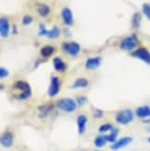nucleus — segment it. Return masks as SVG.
<instances>
[{
    "label": "nucleus",
    "instance_id": "nucleus-15",
    "mask_svg": "<svg viewBox=\"0 0 150 151\" xmlns=\"http://www.w3.org/2000/svg\"><path fill=\"white\" fill-rule=\"evenodd\" d=\"M53 66L57 71H63L66 69V64H65V62L58 57H56L53 58Z\"/></svg>",
    "mask_w": 150,
    "mask_h": 151
},
{
    "label": "nucleus",
    "instance_id": "nucleus-25",
    "mask_svg": "<svg viewBox=\"0 0 150 151\" xmlns=\"http://www.w3.org/2000/svg\"><path fill=\"white\" fill-rule=\"evenodd\" d=\"M142 10H143V13L146 15V17L150 21V4L146 3V4L143 5Z\"/></svg>",
    "mask_w": 150,
    "mask_h": 151
},
{
    "label": "nucleus",
    "instance_id": "nucleus-12",
    "mask_svg": "<svg viewBox=\"0 0 150 151\" xmlns=\"http://www.w3.org/2000/svg\"><path fill=\"white\" fill-rule=\"evenodd\" d=\"M61 15H62V19H63V22L66 25H71L73 23V16H72V12L71 10L68 8H65L62 9L61 12Z\"/></svg>",
    "mask_w": 150,
    "mask_h": 151
},
{
    "label": "nucleus",
    "instance_id": "nucleus-29",
    "mask_svg": "<svg viewBox=\"0 0 150 151\" xmlns=\"http://www.w3.org/2000/svg\"><path fill=\"white\" fill-rule=\"evenodd\" d=\"M8 75H9V70H8L3 68V67L0 68V77H1V79L6 78Z\"/></svg>",
    "mask_w": 150,
    "mask_h": 151
},
{
    "label": "nucleus",
    "instance_id": "nucleus-22",
    "mask_svg": "<svg viewBox=\"0 0 150 151\" xmlns=\"http://www.w3.org/2000/svg\"><path fill=\"white\" fill-rule=\"evenodd\" d=\"M58 35H60V29H58V27H57V26H54L50 31H47V36L49 38H56L58 36Z\"/></svg>",
    "mask_w": 150,
    "mask_h": 151
},
{
    "label": "nucleus",
    "instance_id": "nucleus-1",
    "mask_svg": "<svg viewBox=\"0 0 150 151\" xmlns=\"http://www.w3.org/2000/svg\"><path fill=\"white\" fill-rule=\"evenodd\" d=\"M14 88L18 89L21 91V94H19L16 98L19 100H23V99H27L32 95V89L31 86L28 83L23 82V81H19L14 84Z\"/></svg>",
    "mask_w": 150,
    "mask_h": 151
},
{
    "label": "nucleus",
    "instance_id": "nucleus-7",
    "mask_svg": "<svg viewBox=\"0 0 150 151\" xmlns=\"http://www.w3.org/2000/svg\"><path fill=\"white\" fill-rule=\"evenodd\" d=\"M133 141V138L130 136H125L122 137V138H120L119 140H117L115 143L112 144L111 146V149L112 150H119L122 147H124L126 146H128L129 144H131Z\"/></svg>",
    "mask_w": 150,
    "mask_h": 151
},
{
    "label": "nucleus",
    "instance_id": "nucleus-26",
    "mask_svg": "<svg viewBox=\"0 0 150 151\" xmlns=\"http://www.w3.org/2000/svg\"><path fill=\"white\" fill-rule=\"evenodd\" d=\"M76 101L77 103L80 105V106H83V105H84L86 102H87V98L85 96H77L76 98Z\"/></svg>",
    "mask_w": 150,
    "mask_h": 151
},
{
    "label": "nucleus",
    "instance_id": "nucleus-3",
    "mask_svg": "<svg viewBox=\"0 0 150 151\" xmlns=\"http://www.w3.org/2000/svg\"><path fill=\"white\" fill-rule=\"evenodd\" d=\"M116 121L120 124H123V125H126L129 124L131 122L133 121V113L131 109H121L120 110L116 115Z\"/></svg>",
    "mask_w": 150,
    "mask_h": 151
},
{
    "label": "nucleus",
    "instance_id": "nucleus-4",
    "mask_svg": "<svg viewBox=\"0 0 150 151\" xmlns=\"http://www.w3.org/2000/svg\"><path fill=\"white\" fill-rule=\"evenodd\" d=\"M137 44H138L137 37H136V35H130V36L123 38L121 40V42L120 47H121V48L122 50L131 51V50H133L136 47Z\"/></svg>",
    "mask_w": 150,
    "mask_h": 151
},
{
    "label": "nucleus",
    "instance_id": "nucleus-21",
    "mask_svg": "<svg viewBox=\"0 0 150 151\" xmlns=\"http://www.w3.org/2000/svg\"><path fill=\"white\" fill-rule=\"evenodd\" d=\"M141 19H142V16L139 12L134 13V15L133 16L132 19V24L133 28H139L140 24H141Z\"/></svg>",
    "mask_w": 150,
    "mask_h": 151
},
{
    "label": "nucleus",
    "instance_id": "nucleus-14",
    "mask_svg": "<svg viewBox=\"0 0 150 151\" xmlns=\"http://www.w3.org/2000/svg\"><path fill=\"white\" fill-rule=\"evenodd\" d=\"M87 122V118L85 115H79L77 118V126H78V132L79 134H83L85 131V126Z\"/></svg>",
    "mask_w": 150,
    "mask_h": 151
},
{
    "label": "nucleus",
    "instance_id": "nucleus-11",
    "mask_svg": "<svg viewBox=\"0 0 150 151\" xmlns=\"http://www.w3.org/2000/svg\"><path fill=\"white\" fill-rule=\"evenodd\" d=\"M101 58L99 57H95V58H90L86 60L85 63V67L88 70H95L96 68H98L101 64Z\"/></svg>",
    "mask_w": 150,
    "mask_h": 151
},
{
    "label": "nucleus",
    "instance_id": "nucleus-5",
    "mask_svg": "<svg viewBox=\"0 0 150 151\" xmlns=\"http://www.w3.org/2000/svg\"><path fill=\"white\" fill-rule=\"evenodd\" d=\"M132 56L134 58H137L139 60L150 65V52L146 48L140 47L138 49H136L132 53Z\"/></svg>",
    "mask_w": 150,
    "mask_h": 151
},
{
    "label": "nucleus",
    "instance_id": "nucleus-30",
    "mask_svg": "<svg viewBox=\"0 0 150 151\" xmlns=\"http://www.w3.org/2000/svg\"><path fill=\"white\" fill-rule=\"evenodd\" d=\"M102 115H103L102 110H100V109H95V110L94 116H95V118H101V117H102Z\"/></svg>",
    "mask_w": 150,
    "mask_h": 151
},
{
    "label": "nucleus",
    "instance_id": "nucleus-13",
    "mask_svg": "<svg viewBox=\"0 0 150 151\" xmlns=\"http://www.w3.org/2000/svg\"><path fill=\"white\" fill-rule=\"evenodd\" d=\"M0 32L3 37H6L9 32V23L6 18L2 17L0 19Z\"/></svg>",
    "mask_w": 150,
    "mask_h": 151
},
{
    "label": "nucleus",
    "instance_id": "nucleus-9",
    "mask_svg": "<svg viewBox=\"0 0 150 151\" xmlns=\"http://www.w3.org/2000/svg\"><path fill=\"white\" fill-rule=\"evenodd\" d=\"M0 142H1V145L4 147H6V148L10 147L13 144V134L10 132H5L1 135Z\"/></svg>",
    "mask_w": 150,
    "mask_h": 151
},
{
    "label": "nucleus",
    "instance_id": "nucleus-16",
    "mask_svg": "<svg viewBox=\"0 0 150 151\" xmlns=\"http://www.w3.org/2000/svg\"><path fill=\"white\" fill-rule=\"evenodd\" d=\"M37 12L41 17H45L49 14L50 8L45 4H38L37 5Z\"/></svg>",
    "mask_w": 150,
    "mask_h": 151
},
{
    "label": "nucleus",
    "instance_id": "nucleus-17",
    "mask_svg": "<svg viewBox=\"0 0 150 151\" xmlns=\"http://www.w3.org/2000/svg\"><path fill=\"white\" fill-rule=\"evenodd\" d=\"M52 109V105H43V106H40L38 109L39 110V117L40 118H44L48 115V113L50 112V110Z\"/></svg>",
    "mask_w": 150,
    "mask_h": 151
},
{
    "label": "nucleus",
    "instance_id": "nucleus-32",
    "mask_svg": "<svg viewBox=\"0 0 150 151\" xmlns=\"http://www.w3.org/2000/svg\"><path fill=\"white\" fill-rule=\"evenodd\" d=\"M148 131H149V132H150V126H149V128H148Z\"/></svg>",
    "mask_w": 150,
    "mask_h": 151
},
{
    "label": "nucleus",
    "instance_id": "nucleus-10",
    "mask_svg": "<svg viewBox=\"0 0 150 151\" xmlns=\"http://www.w3.org/2000/svg\"><path fill=\"white\" fill-rule=\"evenodd\" d=\"M135 115L141 119H146L150 117V107L149 106H141L135 109Z\"/></svg>",
    "mask_w": 150,
    "mask_h": 151
},
{
    "label": "nucleus",
    "instance_id": "nucleus-6",
    "mask_svg": "<svg viewBox=\"0 0 150 151\" xmlns=\"http://www.w3.org/2000/svg\"><path fill=\"white\" fill-rule=\"evenodd\" d=\"M80 45L76 42L64 43L62 45V49L71 56H76L80 52Z\"/></svg>",
    "mask_w": 150,
    "mask_h": 151
},
{
    "label": "nucleus",
    "instance_id": "nucleus-24",
    "mask_svg": "<svg viewBox=\"0 0 150 151\" xmlns=\"http://www.w3.org/2000/svg\"><path fill=\"white\" fill-rule=\"evenodd\" d=\"M113 129L112 125L110 123H105L100 125V127L98 128V131L100 133H105V132H108V131H111Z\"/></svg>",
    "mask_w": 150,
    "mask_h": 151
},
{
    "label": "nucleus",
    "instance_id": "nucleus-19",
    "mask_svg": "<svg viewBox=\"0 0 150 151\" xmlns=\"http://www.w3.org/2000/svg\"><path fill=\"white\" fill-rule=\"evenodd\" d=\"M87 85H88V80H87V79H85V78H78L73 83L72 87L74 89H76V88H84V87H87Z\"/></svg>",
    "mask_w": 150,
    "mask_h": 151
},
{
    "label": "nucleus",
    "instance_id": "nucleus-20",
    "mask_svg": "<svg viewBox=\"0 0 150 151\" xmlns=\"http://www.w3.org/2000/svg\"><path fill=\"white\" fill-rule=\"evenodd\" d=\"M54 50L55 48L52 45H44V47H42L40 53L44 58H48L54 53Z\"/></svg>",
    "mask_w": 150,
    "mask_h": 151
},
{
    "label": "nucleus",
    "instance_id": "nucleus-31",
    "mask_svg": "<svg viewBox=\"0 0 150 151\" xmlns=\"http://www.w3.org/2000/svg\"><path fill=\"white\" fill-rule=\"evenodd\" d=\"M148 143H150V137H148Z\"/></svg>",
    "mask_w": 150,
    "mask_h": 151
},
{
    "label": "nucleus",
    "instance_id": "nucleus-23",
    "mask_svg": "<svg viewBox=\"0 0 150 151\" xmlns=\"http://www.w3.org/2000/svg\"><path fill=\"white\" fill-rule=\"evenodd\" d=\"M118 134H119V129H112L111 130V133H110L108 135H107L108 136V142H111V143H115L117 140H116V138H117V135H118Z\"/></svg>",
    "mask_w": 150,
    "mask_h": 151
},
{
    "label": "nucleus",
    "instance_id": "nucleus-18",
    "mask_svg": "<svg viewBox=\"0 0 150 151\" xmlns=\"http://www.w3.org/2000/svg\"><path fill=\"white\" fill-rule=\"evenodd\" d=\"M108 142V136L107 135H98L95 137V146L98 148H101L103 147L104 146L106 145V143Z\"/></svg>",
    "mask_w": 150,
    "mask_h": 151
},
{
    "label": "nucleus",
    "instance_id": "nucleus-8",
    "mask_svg": "<svg viewBox=\"0 0 150 151\" xmlns=\"http://www.w3.org/2000/svg\"><path fill=\"white\" fill-rule=\"evenodd\" d=\"M60 91V80L58 77L53 76L51 78V83L48 89V95L50 96H55Z\"/></svg>",
    "mask_w": 150,
    "mask_h": 151
},
{
    "label": "nucleus",
    "instance_id": "nucleus-28",
    "mask_svg": "<svg viewBox=\"0 0 150 151\" xmlns=\"http://www.w3.org/2000/svg\"><path fill=\"white\" fill-rule=\"evenodd\" d=\"M47 31L48 30L45 29L44 24H40V26H39V35H47Z\"/></svg>",
    "mask_w": 150,
    "mask_h": 151
},
{
    "label": "nucleus",
    "instance_id": "nucleus-2",
    "mask_svg": "<svg viewBox=\"0 0 150 151\" xmlns=\"http://www.w3.org/2000/svg\"><path fill=\"white\" fill-rule=\"evenodd\" d=\"M57 107L60 109L65 111V112H73L77 108V104L71 98L64 97L57 101Z\"/></svg>",
    "mask_w": 150,
    "mask_h": 151
},
{
    "label": "nucleus",
    "instance_id": "nucleus-27",
    "mask_svg": "<svg viewBox=\"0 0 150 151\" xmlns=\"http://www.w3.org/2000/svg\"><path fill=\"white\" fill-rule=\"evenodd\" d=\"M32 22V18L29 15H26L22 19V24L23 25H29Z\"/></svg>",
    "mask_w": 150,
    "mask_h": 151
}]
</instances>
